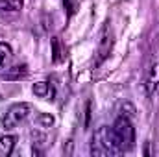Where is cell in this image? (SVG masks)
<instances>
[{"label":"cell","mask_w":159,"mask_h":157,"mask_svg":"<svg viewBox=\"0 0 159 157\" xmlns=\"http://www.w3.org/2000/svg\"><path fill=\"white\" fill-rule=\"evenodd\" d=\"M111 129H113V135H115V139H117L122 152H129L135 146V129H133V124H131L129 117L120 115L115 120Z\"/></svg>","instance_id":"obj_2"},{"label":"cell","mask_w":159,"mask_h":157,"mask_svg":"<svg viewBox=\"0 0 159 157\" xmlns=\"http://www.w3.org/2000/svg\"><path fill=\"white\" fill-rule=\"evenodd\" d=\"M93 157H115L122 155L124 152L120 150L119 142L113 135V129L107 126H102L94 131L91 139V148H89Z\"/></svg>","instance_id":"obj_1"},{"label":"cell","mask_w":159,"mask_h":157,"mask_svg":"<svg viewBox=\"0 0 159 157\" xmlns=\"http://www.w3.org/2000/svg\"><path fill=\"white\" fill-rule=\"evenodd\" d=\"M32 91H34V94L37 98H48V96L54 94V91H52V87H50L48 81H37V83H34Z\"/></svg>","instance_id":"obj_9"},{"label":"cell","mask_w":159,"mask_h":157,"mask_svg":"<svg viewBox=\"0 0 159 157\" xmlns=\"http://www.w3.org/2000/svg\"><path fill=\"white\" fill-rule=\"evenodd\" d=\"M24 0H0V17H7V15H15L22 9Z\"/></svg>","instance_id":"obj_5"},{"label":"cell","mask_w":159,"mask_h":157,"mask_svg":"<svg viewBox=\"0 0 159 157\" xmlns=\"http://www.w3.org/2000/svg\"><path fill=\"white\" fill-rule=\"evenodd\" d=\"M13 57V52H11V46L7 43H0V69L6 67Z\"/></svg>","instance_id":"obj_12"},{"label":"cell","mask_w":159,"mask_h":157,"mask_svg":"<svg viewBox=\"0 0 159 157\" xmlns=\"http://www.w3.org/2000/svg\"><path fill=\"white\" fill-rule=\"evenodd\" d=\"M54 122H56V118L52 117L50 113H37V115H35V124H37L39 128H43V129L52 128Z\"/></svg>","instance_id":"obj_11"},{"label":"cell","mask_w":159,"mask_h":157,"mask_svg":"<svg viewBox=\"0 0 159 157\" xmlns=\"http://www.w3.org/2000/svg\"><path fill=\"white\" fill-rule=\"evenodd\" d=\"M65 57H67V50H65L61 39L59 37H52V61L54 63H61V61H65Z\"/></svg>","instance_id":"obj_6"},{"label":"cell","mask_w":159,"mask_h":157,"mask_svg":"<svg viewBox=\"0 0 159 157\" xmlns=\"http://www.w3.org/2000/svg\"><path fill=\"white\" fill-rule=\"evenodd\" d=\"M113 50V37L109 34V28L106 26L104 32H102V37H100V44H98V59H96V65H100Z\"/></svg>","instance_id":"obj_4"},{"label":"cell","mask_w":159,"mask_h":157,"mask_svg":"<svg viewBox=\"0 0 159 157\" xmlns=\"http://www.w3.org/2000/svg\"><path fill=\"white\" fill-rule=\"evenodd\" d=\"M30 113H32V105H30L28 102L13 104V105L6 111V115L2 117V126H4V129H13V128H17L20 122H24L26 118L30 117Z\"/></svg>","instance_id":"obj_3"},{"label":"cell","mask_w":159,"mask_h":157,"mask_svg":"<svg viewBox=\"0 0 159 157\" xmlns=\"http://www.w3.org/2000/svg\"><path fill=\"white\" fill-rule=\"evenodd\" d=\"M89 122H91V102H87V104H85V122H83L85 129L89 128Z\"/></svg>","instance_id":"obj_14"},{"label":"cell","mask_w":159,"mask_h":157,"mask_svg":"<svg viewBox=\"0 0 159 157\" xmlns=\"http://www.w3.org/2000/svg\"><path fill=\"white\" fill-rule=\"evenodd\" d=\"M146 83H148V92L150 94L159 87V61L150 69V74H148V81Z\"/></svg>","instance_id":"obj_10"},{"label":"cell","mask_w":159,"mask_h":157,"mask_svg":"<svg viewBox=\"0 0 159 157\" xmlns=\"http://www.w3.org/2000/svg\"><path fill=\"white\" fill-rule=\"evenodd\" d=\"M63 6H65L69 17H72V15L76 13V9H78V2H76V0H63Z\"/></svg>","instance_id":"obj_13"},{"label":"cell","mask_w":159,"mask_h":157,"mask_svg":"<svg viewBox=\"0 0 159 157\" xmlns=\"http://www.w3.org/2000/svg\"><path fill=\"white\" fill-rule=\"evenodd\" d=\"M15 142H17L15 135H2L0 137V157L11 155V152L15 148Z\"/></svg>","instance_id":"obj_7"},{"label":"cell","mask_w":159,"mask_h":157,"mask_svg":"<svg viewBox=\"0 0 159 157\" xmlns=\"http://www.w3.org/2000/svg\"><path fill=\"white\" fill-rule=\"evenodd\" d=\"M28 76V67L26 65H15L11 69H7L4 72V79H20V78H26Z\"/></svg>","instance_id":"obj_8"}]
</instances>
